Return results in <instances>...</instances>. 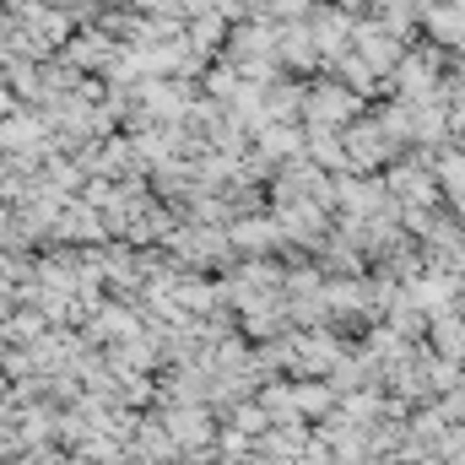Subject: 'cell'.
<instances>
[{"instance_id": "obj_3", "label": "cell", "mask_w": 465, "mask_h": 465, "mask_svg": "<svg viewBox=\"0 0 465 465\" xmlns=\"http://www.w3.org/2000/svg\"><path fill=\"white\" fill-rule=\"evenodd\" d=\"M104 238H114V232L104 228V217L93 212V201L65 206L60 223H54V243H104Z\"/></svg>"}, {"instance_id": "obj_2", "label": "cell", "mask_w": 465, "mask_h": 465, "mask_svg": "<svg viewBox=\"0 0 465 465\" xmlns=\"http://www.w3.org/2000/svg\"><path fill=\"white\" fill-rule=\"evenodd\" d=\"M228 238L238 254H276L287 243L282 217H249V223H228Z\"/></svg>"}, {"instance_id": "obj_5", "label": "cell", "mask_w": 465, "mask_h": 465, "mask_svg": "<svg viewBox=\"0 0 465 465\" xmlns=\"http://www.w3.org/2000/svg\"><path fill=\"white\" fill-rule=\"evenodd\" d=\"M228 422H232V428H243L249 439H260V433H271V428H276V422H271V411L260 406V395H249V401H238V406L228 411Z\"/></svg>"}, {"instance_id": "obj_6", "label": "cell", "mask_w": 465, "mask_h": 465, "mask_svg": "<svg viewBox=\"0 0 465 465\" xmlns=\"http://www.w3.org/2000/svg\"><path fill=\"white\" fill-rule=\"evenodd\" d=\"M11 232H16V217H11L5 201H0V243H11Z\"/></svg>"}, {"instance_id": "obj_4", "label": "cell", "mask_w": 465, "mask_h": 465, "mask_svg": "<svg viewBox=\"0 0 465 465\" xmlns=\"http://www.w3.org/2000/svg\"><path fill=\"white\" fill-rule=\"evenodd\" d=\"M44 331H49V314H44L38 303H22V309H11V314L0 320V341H5V347H33Z\"/></svg>"}, {"instance_id": "obj_1", "label": "cell", "mask_w": 465, "mask_h": 465, "mask_svg": "<svg viewBox=\"0 0 465 465\" xmlns=\"http://www.w3.org/2000/svg\"><path fill=\"white\" fill-rule=\"evenodd\" d=\"M157 417H163V428L173 433L179 450H206V444H217V433H223L217 406H206V401H163Z\"/></svg>"}]
</instances>
